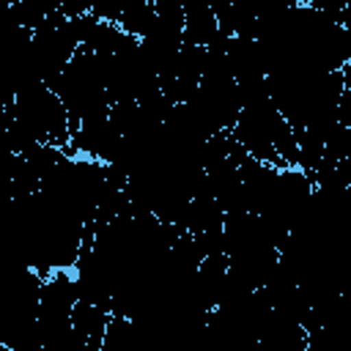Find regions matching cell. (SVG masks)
Here are the masks:
<instances>
[{"label":"cell","mask_w":351,"mask_h":351,"mask_svg":"<svg viewBox=\"0 0 351 351\" xmlns=\"http://www.w3.org/2000/svg\"><path fill=\"white\" fill-rule=\"evenodd\" d=\"M217 16L208 5H197L184 11V27H181V44H195V47H208L219 38ZM230 38V36H228Z\"/></svg>","instance_id":"cell-3"},{"label":"cell","mask_w":351,"mask_h":351,"mask_svg":"<svg viewBox=\"0 0 351 351\" xmlns=\"http://www.w3.org/2000/svg\"><path fill=\"white\" fill-rule=\"evenodd\" d=\"M14 118L41 143H52L58 148L69 145V112L60 101V96L47 88L44 82H36L16 93L14 104L8 107Z\"/></svg>","instance_id":"cell-1"},{"label":"cell","mask_w":351,"mask_h":351,"mask_svg":"<svg viewBox=\"0 0 351 351\" xmlns=\"http://www.w3.org/2000/svg\"><path fill=\"white\" fill-rule=\"evenodd\" d=\"M107 321H110V310H104L101 304L77 299V304L71 307V329L85 346V351H101Z\"/></svg>","instance_id":"cell-2"},{"label":"cell","mask_w":351,"mask_h":351,"mask_svg":"<svg viewBox=\"0 0 351 351\" xmlns=\"http://www.w3.org/2000/svg\"><path fill=\"white\" fill-rule=\"evenodd\" d=\"M58 5H60L58 0H16V3L11 5V14H14V19H16L22 27L38 30V27L47 22V16L58 11Z\"/></svg>","instance_id":"cell-4"}]
</instances>
